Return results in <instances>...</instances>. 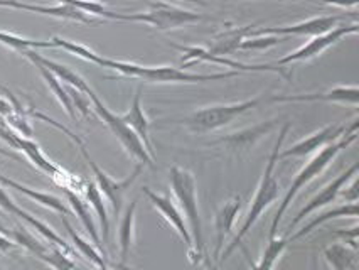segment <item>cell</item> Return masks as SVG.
<instances>
[{"mask_svg":"<svg viewBox=\"0 0 359 270\" xmlns=\"http://www.w3.org/2000/svg\"><path fill=\"white\" fill-rule=\"evenodd\" d=\"M0 140H4L11 149L22 152L39 171L48 174L60 188H69V186L73 184L74 174L68 173L66 169H62L60 166H56L54 162L49 161L48 157L44 156V152L41 151L39 144H36L34 140L29 139V137L19 135L18 132L12 130L7 123L6 126H0Z\"/></svg>","mask_w":359,"mask_h":270,"instance_id":"9c48e42d","label":"cell"},{"mask_svg":"<svg viewBox=\"0 0 359 270\" xmlns=\"http://www.w3.org/2000/svg\"><path fill=\"white\" fill-rule=\"evenodd\" d=\"M324 259L334 270H356L358 269V248L339 242L324 248Z\"/></svg>","mask_w":359,"mask_h":270,"instance_id":"4316f807","label":"cell"},{"mask_svg":"<svg viewBox=\"0 0 359 270\" xmlns=\"http://www.w3.org/2000/svg\"><path fill=\"white\" fill-rule=\"evenodd\" d=\"M255 24L252 26H243V27H235L229 29V31L221 32L212 39L210 48L206 49L208 53L212 54V56H233L238 49H240V44L243 43L245 37L252 36L255 31Z\"/></svg>","mask_w":359,"mask_h":270,"instance_id":"603a6c76","label":"cell"},{"mask_svg":"<svg viewBox=\"0 0 359 270\" xmlns=\"http://www.w3.org/2000/svg\"><path fill=\"white\" fill-rule=\"evenodd\" d=\"M51 41H53L54 48L65 49V51H68L71 54H74V56L81 58V60L88 61V63H93V65H97V66H103V61H105V58H103L102 54L91 51V49L86 48V46L74 43V41L62 39V37H60V36H54Z\"/></svg>","mask_w":359,"mask_h":270,"instance_id":"1f68e13d","label":"cell"},{"mask_svg":"<svg viewBox=\"0 0 359 270\" xmlns=\"http://www.w3.org/2000/svg\"><path fill=\"white\" fill-rule=\"evenodd\" d=\"M356 174H358V162H354V164L349 166L344 173L339 174L336 180L327 182V184H325L324 188L316 194V196H312L311 199H309V201L306 203V206H304L302 210H300L299 213L294 216V220H290V223L287 225V234H290L292 230H295L299 223L302 222L304 218H307V216H311L314 211L320 210V208H324L327 205H331L332 201H336V198L339 196V191L342 186L348 184V182L353 180Z\"/></svg>","mask_w":359,"mask_h":270,"instance_id":"7c38bea8","label":"cell"},{"mask_svg":"<svg viewBox=\"0 0 359 270\" xmlns=\"http://www.w3.org/2000/svg\"><path fill=\"white\" fill-rule=\"evenodd\" d=\"M103 68L114 69L125 78H139L147 83H204V81H219L228 78L240 76L241 72L228 73H189L184 68H175V66H142L137 63H127V61H116L105 58Z\"/></svg>","mask_w":359,"mask_h":270,"instance_id":"5b68a950","label":"cell"},{"mask_svg":"<svg viewBox=\"0 0 359 270\" xmlns=\"http://www.w3.org/2000/svg\"><path fill=\"white\" fill-rule=\"evenodd\" d=\"M62 191H65L66 198H68L71 210L74 211V215L78 216L79 222H81V225L85 227V230L88 231V235H90V238L93 240L95 247L103 248V252H105V245H103L102 238H100L97 225H95V218H93V213H91L90 203L83 198V194L74 193V191H71V189H62Z\"/></svg>","mask_w":359,"mask_h":270,"instance_id":"cb8c5ba5","label":"cell"},{"mask_svg":"<svg viewBox=\"0 0 359 270\" xmlns=\"http://www.w3.org/2000/svg\"><path fill=\"white\" fill-rule=\"evenodd\" d=\"M0 184L7 186V188H9V189H15L20 194H26V196L31 198L32 201L39 203V205L49 208V210H53V211H57V213H60V215H66V216L69 215V210H68V208H66L65 203H62V199H60L57 196H54V194L43 193V191L27 188V186L20 184V182L14 181V180H11V177L4 176L2 173H0Z\"/></svg>","mask_w":359,"mask_h":270,"instance_id":"484cf974","label":"cell"},{"mask_svg":"<svg viewBox=\"0 0 359 270\" xmlns=\"http://www.w3.org/2000/svg\"><path fill=\"white\" fill-rule=\"evenodd\" d=\"M15 247H18V243H15L14 240L9 238L7 235L0 234V253H7V252L14 250Z\"/></svg>","mask_w":359,"mask_h":270,"instance_id":"b9f144b4","label":"cell"},{"mask_svg":"<svg viewBox=\"0 0 359 270\" xmlns=\"http://www.w3.org/2000/svg\"><path fill=\"white\" fill-rule=\"evenodd\" d=\"M306 2L327 4V6H336V7H342V9H349V7H356L359 0H306Z\"/></svg>","mask_w":359,"mask_h":270,"instance_id":"60d3db41","label":"cell"},{"mask_svg":"<svg viewBox=\"0 0 359 270\" xmlns=\"http://www.w3.org/2000/svg\"><path fill=\"white\" fill-rule=\"evenodd\" d=\"M2 119L6 120L7 126H9L14 132H18L19 135L29 137V139H32V135H34V130H32L31 122H29L26 108H24V110H18V108H14L9 115H6V117Z\"/></svg>","mask_w":359,"mask_h":270,"instance_id":"e575fe53","label":"cell"},{"mask_svg":"<svg viewBox=\"0 0 359 270\" xmlns=\"http://www.w3.org/2000/svg\"><path fill=\"white\" fill-rule=\"evenodd\" d=\"M336 218H358V203H348V205H342V206H336L332 208V210H327L324 211L323 215H319L317 218L312 220L309 225H306L302 228V230L295 231L294 235L289 236V242H295V240L302 238V236H306L311 234L312 230H316L317 227L324 225V223L331 222V220H336Z\"/></svg>","mask_w":359,"mask_h":270,"instance_id":"f546056e","label":"cell"},{"mask_svg":"<svg viewBox=\"0 0 359 270\" xmlns=\"http://www.w3.org/2000/svg\"><path fill=\"white\" fill-rule=\"evenodd\" d=\"M289 238H285V236H273V238H269V245H266V248L263 250V255L260 257V262L258 264H255L253 267L257 269H273L275 264H277L278 260H280L283 250L287 248V245H289Z\"/></svg>","mask_w":359,"mask_h":270,"instance_id":"836d02e7","label":"cell"},{"mask_svg":"<svg viewBox=\"0 0 359 270\" xmlns=\"http://www.w3.org/2000/svg\"><path fill=\"white\" fill-rule=\"evenodd\" d=\"M135 211H137V199H133L127 206L125 213L120 220L118 225V248H120V264L118 267L127 265L128 255H130L133 240H135Z\"/></svg>","mask_w":359,"mask_h":270,"instance_id":"d4e9b609","label":"cell"},{"mask_svg":"<svg viewBox=\"0 0 359 270\" xmlns=\"http://www.w3.org/2000/svg\"><path fill=\"white\" fill-rule=\"evenodd\" d=\"M356 139H358V119L351 123L348 132H346L341 139H337L336 142H331V144L325 145V147L319 149L316 156L312 157V159L309 161L302 169H300V171L297 173V176L294 177V181H292V184L289 186V189H287L285 196H283L280 206H278V210H277V215L273 216L272 228H270V238L277 236L278 223H280L283 215L287 213V210H289L292 201L297 198L300 189H304L307 184H311V182L314 181L317 176H320V174L325 171V168H327V166L331 164L334 159H336L337 154H339L341 151H344V149H348L353 142H356Z\"/></svg>","mask_w":359,"mask_h":270,"instance_id":"7a4b0ae2","label":"cell"},{"mask_svg":"<svg viewBox=\"0 0 359 270\" xmlns=\"http://www.w3.org/2000/svg\"><path fill=\"white\" fill-rule=\"evenodd\" d=\"M61 216H62V218H61L62 220V225H65L66 231H68V235H69L71 242H73V245H74V248H76V250L81 253V255L85 257L86 260H90L93 265H97V267H100V269H107L108 265H107L105 259H103L102 253H100L97 248L93 247V243L86 242V240L83 238L81 235L76 234V230H74V228L71 227L69 220L66 218V215H61Z\"/></svg>","mask_w":359,"mask_h":270,"instance_id":"4dcf8cb0","label":"cell"},{"mask_svg":"<svg viewBox=\"0 0 359 270\" xmlns=\"http://www.w3.org/2000/svg\"><path fill=\"white\" fill-rule=\"evenodd\" d=\"M0 91H2V93H4V95H7V98H9V102L12 103V105H14L15 108H19V110H22V108H24V105H22V103H20V102H19V100H18V98H15V95H14V93H12V91H11V90H7V88H6V86H2V85H0Z\"/></svg>","mask_w":359,"mask_h":270,"instance_id":"7bdbcfd3","label":"cell"},{"mask_svg":"<svg viewBox=\"0 0 359 270\" xmlns=\"http://www.w3.org/2000/svg\"><path fill=\"white\" fill-rule=\"evenodd\" d=\"M0 210L6 211V213L11 216H18V218L22 220V222H26L29 227L34 228L37 234L43 235L49 243L57 245V247H61L62 250L68 252L69 255L73 253V248H71L69 245L65 242V238H61V236L57 235L51 227H48L44 222H41V220H37L36 216H32L31 213H27L26 210H22L18 203H14V199L9 196V193L4 189V184H0Z\"/></svg>","mask_w":359,"mask_h":270,"instance_id":"2e32d148","label":"cell"},{"mask_svg":"<svg viewBox=\"0 0 359 270\" xmlns=\"http://www.w3.org/2000/svg\"><path fill=\"white\" fill-rule=\"evenodd\" d=\"M0 7H11V9L27 11L32 14H43L49 18L61 19V20H73V22L86 24V26H93L100 24L98 20L93 19V15H88L83 11L71 7L68 4H60V6H36V4L20 2V0H0Z\"/></svg>","mask_w":359,"mask_h":270,"instance_id":"9a60e30c","label":"cell"},{"mask_svg":"<svg viewBox=\"0 0 359 270\" xmlns=\"http://www.w3.org/2000/svg\"><path fill=\"white\" fill-rule=\"evenodd\" d=\"M282 41H285L283 36H275V34H257V36H248L245 37L243 43L240 44V49L243 51H265V49L273 48V46L280 44Z\"/></svg>","mask_w":359,"mask_h":270,"instance_id":"d590c367","label":"cell"},{"mask_svg":"<svg viewBox=\"0 0 359 270\" xmlns=\"http://www.w3.org/2000/svg\"><path fill=\"white\" fill-rule=\"evenodd\" d=\"M174 48L181 49V51L184 53L181 58V63L184 65V69L189 68V66L203 63V61H211V63L228 66V68L236 69V72H270V73L280 74L283 80H292V76H294L292 72H287L285 66H280L277 63H273V65H246V63H240V61L228 60L226 56H212V54L208 53L204 48H184V46H174Z\"/></svg>","mask_w":359,"mask_h":270,"instance_id":"30bf717a","label":"cell"},{"mask_svg":"<svg viewBox=\"0 0 359 270\" xmlns=\"http://www.w3.org/2000/svg\"><path fill=\"white\" fill-rule=\"evenodd\" d=\"M358 231H359V227L354 225L351 230H339V231H336L334 235L341 236V238L344 240V243L351 245L353 248H358Z\"/></svg>","mask_w":359,"mask_h":270,"instance_id":"ab89813d","label":"cell"},{"mask_svg":"<svg viewBox=\"0 0 359 270\" xmlns=\"http://www.w3.org/2000/svg\"><path fill=\"white\" fill-rule=\"evenodd\" d=\"M90 98L91 103H93V112L103 120V123L110 128V132L125 149V152L137 162H142L144 166L154 168V157L150 156L147 149H145L144 142H142L140 137L135 134V130H133L130 126H127L120 115L114 114V112L100 100L98 95L95 93V90L90 91Z\"/></svg>","mask_w":359,"mask_h":270,"instance_id":"ba28073f","label":"cell"},{"mask_svg":"<svg viewBox=\"0 0 359 270\" xmlns=\"http://www.w3.org/2000/svg\"><path fill=\"white\" fill-rule=\"evenodd\" d=\"M348 126H327L320 128V130L314 132V134L306 137V139L299 140L297 144L290 145L285 151L280 149V152H278V161L289 159V157H306L309 154H314L319 151V149L325 147L327 144L336 142L337 139H341V137L348 132Z\"/></svg>","mask_w":359,"mask_h":270,"instance_id":"5bb4252c","label":"cell"},{"mask_svg":"<svg viewBox=\"0 0 359 270\" xmlns=\"http://www.w3.org/2000/svg\"><path fill=\"white\" fill-rule=\"evenodd\" d=\"M309 103V102H327V103H342V105L358 107L359 90L358 86H336L320 93L307 95H285V97H270L266 103Z\"/></svg>","mask_w":359,"mask_h":270,"instance_id":"ac0fdd59","label":"cell"},{"mask_svg":"<svg viewBox=\"0 0 359 270\" xmlns=\"http://www.w3.org/2000/svg\"><path fill=\"white\" fill-rule=\"evenodd\" d=\"M20 54H24V56H26L29 61H31V60L39 61V63L44 65L46 68H48L49 72L54 74V76L60 78V80L65 83V85H69V86H73V88H78V90L85 91V93H88V95H90L91 90H93L90 85H88L85 78L79 76L76 72H73V69L68 68V66H65V65H61V63H56V61L49 60V58H46V56H43V54L37 53L36 49H32V48L31 49H26V51H22Z\"/></svg>","mask_w":359,"mask_h":270,"instance_id":"7402d4cb","label":"cell"},{"mask_svg":"<svg viewBox=\"0 0 359 270\" xmlns=\"http://www.w3.org/2000/svg\"><path fill=\"white\" fill-rule=\"evenodd\" d=\"M27 115H32V117L43 120V122L49 123V126H53L54 128H57V130L65 132V134L68 135L69 139L73 140V142L78 145L79 152H81V156L85 157L88 168L91 169V173H93L95 182H97V186L100 188V191H102V193H103V196L107 198V201L110 203L111 211H114V216H118L120 211H122V206H123L125 193H127V191L132 188L133 182L137 181V177L140 176L142 171H144V164H142V162H137L135 168H133V171H132L130 174H128V176L125 177V180H118V181H116V180H114V177L108 176V174H107L105 171H103L102 168H100L97 162H95L93 157H91L90 152H88L86 144L83 142L81 137L74 134V132H71L68 127L61 126V123L56 122V120H53L51 117H48V115H44V114H41V112L34 110V108H29Z\"/></svg>","mask_w":359,"mask_h":270,"instance_id":"3957f363","label":"cell"},{"mask_svg":"<svg viewBox=\"0 0 359 270\" xmlns=\"http://www.w3.org/2000/svg\"><path fill=\"white\" fill-rule=\"evenodd\" d=\"M358 31H359V27L356 22L332 27L331 31L324 32V34H317L312 37L307 44H304L302 48L297 49V51H294V53L287 54V56L280 58V60L277 61V65L287 66L292 63H299V61H309V60H312V58L320 56L325 49H329L331 46L339 43L342 37L348 36V34H356Z\"/></svg>","mask_w":359,"mask_h":270,"instance_id":"8fae6325","label":"cell"},{"mask_svg":"<svg viewBox=\"0 0 359 270\" xmlns=\"http://www.w3.org/2000/svg\"><path fill=\"white\" fill-rule=\"evenodd\" d=\"M0 44H4L6 48L12 49L15 53H22L26 49H48L54 48L53 41H37V39H26V37H20L11 32L0 31Z\"/></svg>","mask_w":359,"mask_h":270,"instance_id":"d6a6232c","label":"cell"},{"mask_svg":"<svg viewBox=\"0 0 359 270\" xmlns=\"http://www.w3.org/2000/svg\"><path fill=\"white\" fill-rule=\"evenodd\" d=\"M278 126V119L266 120V122H260L257 126L243 128V130L233 132L226 137H221V139L212 142V145H219L224 151L231 154H241L248 152L257 145L265 135H269L275 127Z\"/></svg>","mask_w":359,"mask_h":270,"instance_id":"4fadbf2b","label":"cell"},{"mask_svg":"<svg viewBox=\"0 0 359 270\" xmlns=\"http://www.w3.org/2000/svg\"><path fill=\"white\" fill-rule=\"evenodd\" d=\"M186 2H193V4H201V6H204L203 0H186Z\"/></svg>","mask_w":359,"mask_h":270,"instance_id":"bcb514c9","label":"cell"},{"mask_svg":"<svg viewBox=\"0 0 359 270\" xmlns=\"http://www.w3.org/2000/svg\"><path fill=\"white\" fill-rule=\"evenodd\" d=\"M60 4H68L71 7L83 11L88 15H98V18L108 19L111 11H108L102 2L98 0H60Z\"/></svg>","mask_w":359,"mask_h":270,"instance_id":"8d00e7d4","label":"cell"},{"mask_svg":"<svg viewBox=\"0 0 359 270\" xmlns=\"http://www.w3.org/2000/svg\"><path fill=\"white\" fill-rule=\"evenodd\" d=\"M344 15H320V18H312L304 22L294 24V26H283V27H262L255 29L252 36L257 34H275V36H317L324 34V32L331 31L336 27Z\"/></svg>","mask_w":359,"mask_h":270,"instance_id":"e0dca14e","label":"cell"},{"mask_svg":"<svg viewBox=\"0 0 359 270\" xmlns=\"http://www.w3.org/2000/svg\"><path fill=\"white\" fill-rule=\"evenodd\" d=\"M108 19L111 20H127V22H144L152 26L157 31H174V29L191 26V24L201 22L208 18L198 12L181 9V7L169 6L164 2L150 4L147 12H139V14H118V12H110Z\"/></svg>","mask_w":359,"mask_h":270,"instance_id":"52a82bcc","label":"cell"},{"mask_svg":"<svg viewBox=\"0 0 359 270\" xmlns=\"http://www.w3.org/2000/svg\"><path fill=\"white\" fill-rule=\"evenodd\" d=\"M31 63L36 66L37 72H39L41 76H43L44 83H46V85H48V88L51 90V93L54 95V97H56L57 102H60V105H61L62 108H65L66 114H68L69 117L73 119V120H76L78 112L74 110L73 102H71V97H69L68 90H66V85H65V83H62L57 76H54V74H53L51 72H49V69L46 68L44 65H41L39 61L31 60Z\"/></svg>","mask_w":359,"mask_h":270,"instance_id":"f1b7e54d","label":"cell"},{"mask_svg":"<svg viewBox=\"0 0 359 270\" xmlns=\"http://www.w3.org/2000/svg\"><path fill=\"white\" fill-rule=\"evenodd\" d=\"M0 156H6V157H9V159H18V156H15V154H12L11 151H7V149L4 147L2 142H0Z\"/></svg>","mask_w":359,"mask_h":270,"instance_id":"f6af8a7d","label":"cell"},{"mask_svg":"<svg viewBox=\"0 0 359 270\" xmlns=\"http://www.w3.org/2000/svg\"><path fill=\"white\" fill-rule=\"evenodd\" d=\"M169 181L175 198H177L179 210L184 215L187 227H189L191 238H193V248L187 252L189 260L193 265H201V262L206 257L204 250V236H203V222L199 216L198 206V194H196V180L193 173L187 169L172 166L169 169Z\"/></svg>","mask_w":359,"mask_h":270,"instance_id":"277c9868","label":"cell"},{"mask_svg":"<svg viewBox=\"0 0 359 270\" xmlns=\"http://www.w3.org/2000/svg\"><path fill=\"white\" fill-rule=\"evenodd\" d=\"M142 91H144V85H139L135 90V97L132 100L130 110L127 114L120 115L123 119V122L127 126H130L135 134L140 137V140L144 142L145 149H147L150 156L154 157V147L152 142H150V135H149V128H150V120L147 115H145L144 107H142Z\"/></svg>","mask_w":359,"mask_h":270,"instance_id":"44dd1931","label":"cell"},{"mask_svg":"<svg viewBox=\"0 0 359 270\" xmlns=\"http://www.w3.org/2000/svg\"><path fill=\"white\" fill-rule=\"evenodd\" d=\"M142 193L149 198V201L152 203V206L156 208L158 213L164 216L165 222L170 223V227L174 228L175 234L181 236L182 242H184L186 247L191 250V248H193V238H191L189 227H187L184 215L181 213V210H179L177 205H175L172 199H170V196H167V194L165 196H161V194L154 193V191L147 188V186H144V188H142Z\"/></svg>","mask_w":359,"mask_h":270,"instance_id":"d6986e66","label":"cell"},{"mask_svg":"<svg viewBox=\"0 0 359 270\" xmlns=\"http://www.w3.org/2000/svg\"><path fill=\"white\" fill-rule=\"evenodd\" d=\"M66 90H68L74 110L79 112L85 119H90L91 115H93V103H91L90 95L78 88H73V86L69 85H66Z\"/></svg>","mask_w":359,"mask_h":270,"instance_id":"74e56055","label":"cell"},{"mask_svg":"<svg viewBox=\"0 0 359 270\" xmlns=\"http://www.w3.org/2000/svg\"><path fill=\"white\" fill-rule=\"evenodd\" d=\"M289 130H290V123L287 122L285 126L282 127V130L278 132V139L273 145V151H272V154H270L269 161H266L265 169H263L262 181H260V184H258L257 193H255V198L252 201V206H250L248 215H246V218H245V223L241 225L240 231H238L235 238H233V242L229 243L226 248H223V252H221V257H219V262L226 260L228 257L236 250V247H240L245 236L248 235L250 230L255 227V223L260 220V216L265 213V211L269 210V208L272 206L275 201H277L278 193H280V184H278L277 177H275V166H277L278 152H280L283 140H285Z\"/></svg>","mask_w":359,"mask_h":270,"instance_id":"6da1fadb","label":"cell"},{"mask_svg":"<svg viewBox=\"0 0 359 270\" xmlns=\"http://www.w3.org/2000/svg\"><path fill=\"white\" fill-rule=\"evenodd\" d=\"M14 105L9 102V100L2 98L0 97V117H6V115H9L12 110H14Z\"/></svg>","mask_w":359,"mask_h":270,"instance_id":"ee69618b","label":"cell"},{"mask_svg":"<svg viewBox=\"0 0 359 270\" xmlns=\"http://www.w3.org/2000/svg\"><path fill=\"white\" fill-rule=\"evenodd\" d=\"M243 210V198L241 196H233L229 198L223 206L216 211L215 216V231H216V243H215V260L219 262L221 252L224 248V240L231 234L233 225H235L238 215Z\"/></svg>","mask_w":359,"mask_h":270,"instance_id":"ffe728a7","label":"cell"},{"mask_svg":"<svg viewBox=\"0 0 359 270\" xmlns=\"http://www.w3.org/2000/svg\"><path fill=\"white\" fill-rule=\"evenodd\" d=\"M81 194L83 198L90 203V206L93 208L95 213H97L100 220V227H102L103 243H108V238H110V218H108V213H107L105 196H103V193L100 191L95 181H85Z\"/></svg>","mask_w":359,"mask_h":270,"instance_id":"83f0119b","label":"cell"},{"mask_svg":"<svg viewBox=\"0 0 359 270\" xmlns=\"http://www.w3.org/2000/svg\"><path fill=\"white\" fill-rule=\"evenodd\" d=\"M339 196H342L348 203H358V177L354 176L351 180V184H344L339 191Z\"/></svg>","mask_w":359,"mask_h":270,"instance_id":"f35d334b","label":"cell"},{"mask_svg":"<svg viewBox=\"0 0 359 270\" xmlns=\"http://www.w3.org/2000/svg\"><path fill=\"white\" fill-rule=\"evenodd\" d=\"M262 102H266V100L263 97H257L252 100H245V102L204 107L201 110H196L193 114H189L184 119L172 120V123L184 126L186 128H189L191 132L204 134V132H212L229 126L233 120L240 117V115L246 114V112L253 110V108L260 105Z\"/></svg>","mask_w":359,"mask_h":270,"instance_id":"8992f818","label":"cell"}]
</instances>
